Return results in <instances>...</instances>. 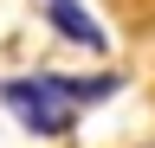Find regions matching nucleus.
Returning <instances> with one entry per match:
<instances>
[{
  "label": "nucleus",
  "mask_w": 155,
  "mask_h": 148,
  "mask_svg": "<svg viewBox=\"0 0 155 148\" xmlns=\"http://www.w3.org/2000/svg\"><path fill=\"white\" fill-rule=\"evenodd\" d=\"M7 109L39 135H65L71 129V97L58 90V77H13L7 84Z\"/></svg>",
  "instance_id": "obj_1"
},
{
  "label": "nucleus",
  "mask_w": 155,
  "mask_h": 148,
  "mask_svg": "<svg viewBox=\"0 0 155 148\" xmlns=\"http://www.w3.org/2000/svg\"><path fill=\"white\" fill-rule=\"evenodd\" d=\"M52 26H58V32H65V39H71V45H91V52H104V32H97V26L84 20V13H78V7H71V0H58V7H52Z\"/></svg>",
  "instance_id": "obj_2"
}]
</instances>
